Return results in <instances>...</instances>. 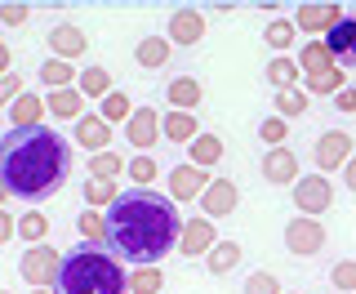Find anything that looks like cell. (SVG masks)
Instances as JSON below:
<instances>
[{
	"instance_id": "1",
	"label": "cell",
	"mask_w": 356,
	"mask_h": 294,
	"mask_svg": "<svg viewBox=\"0 0 356 294\" xmlns=\"http://www.w3.org/2000/svg\"><path fill=\"white\" fill-rule=\"evenodd\" d=\"M183 236V219L170 196L152 187L120 192V201L107 210V250L125 263L156 268Z\"/></svg>"
},
{
	"instance_id": "2",
	"label": "cell",
	"mask_w": 356,
	"mask_h": 294,
	"mask_svg": "<svg viewBox=\"0 0 356 294\" xmlns=\"http://www.w3.org/2000/svg\"><path fill=\"white\" fill-rule=\"evenodd\" d=\"M0 178H5L9 196L40 206V201L58 196L63 183L72 178V143L49 125L0 134Z\"/></svg>"
},
{
	"instance_id": "3",
	"label": "cell",
	"mask_w": 356,
	"mask_h": 294,
	"mask_svg": "<svg viewBox=\"0 0 356 294\" xmlns=\"http://www.w3.org/2000/svg\"><path fill=\"white\" fill-rule=\"evenodd\" d=\"M58 294H129V272L120 268V258L98 245H81L63 258L58 272Z\"/></svg>"
},
{
	"instance_id": "4",
	"label": "cell",
	"mask_w": 356,
	"mask_h": 294,
	"mask_svg": "<svg viewBox=\"0 0 356 294\" xmlns=\"http://www.w3.org/2000/svg\"><path fill=\"white\" fill-rule=\"evenodd\" d=\"M18 272L31 290H54L58 286V272H63V254L54 245H27L18 258Z\"/></svg>"
},
{
	"instance_id": "5",
	"label": "cell",
	"mask_w": 356,
	"mask_h": 294,
	"mask_svg": "<svg viewBox=\"0 0 356 294\" xmlns=\"http://www.w3.org/2000/svg\"><path fill=\"white\" fill-rule=\"evenodd\" d=\"M285 250L294 258H312L325 250V228H321V219H307V214H298V219L285 223Z\"/></svg>"
},
{
	"instance_id": "6",
	"label": "cell",
	"mask_w": 356,
	"mask_h": 294,
	"mask_svg": "<svg viewBox=\"0 0 356 294\" xmlns=\"http://www.w3.org/2000/svg\"><path fill=\"white\" fill-rule=\"evenodd\" d=\"M298 206V214H307V219H321V214L330 210V201H334V187H330V178L325 174H303L294 183V196H289Z\"/></svg>"
},
{
	"instance_id": "7",
	"label": "cell",
	"mask_w": 356,
	"mask_h": 294,
	"mask_svg": "<svg viewBox=\"0 0 356 294\" xmlns=\"http://www.w3.org/2000/svg\"><path fill=\"white\" fill-rule=\"evenodd\" d=\"M312 152H316V174H330V169H343L352 161V134L348 130H325L316 139V147H312Z\"/></svg>"
},
{
	"instance_id": "8",
	"label": "cell",
	"mask_w": 356,
	"mask_h": 294,
	"mask_svg": "<svg viewBox=\"0 0 356 294\" xmlns=\"http://www.w3.org/2000/svg\"><path fill=\"white\" fill-rule=\"evenodd\" d=\"M165 40L170 45H200L205 40V14L192 9V5L170 9V18H165Z\"/></svg>"
},
{
	"instance_id": "9",
	"label": "cell",
	"mask_w": 356,
	"mask_h": 294,
	"mask_svg": "<svg viewBox=\"0 0 356 294\" xmlns=\"http://www.w3.org/2000/svg\"><path fill=\"white\" fill-rule=\"evenodd\" d=\"M343 18H348V14H343L339 5H330V0H325V5H316V0H307V5H298V14H294V27H298V31H307L312 40H321V31L330 36V31L339 27Z\"/></svg>"
},
{
	"instance_id": "10",
	"label": "cell",
	"mask_w": 356,
	"mask_h": 294,
	"mask_svg": "<svg viewBox=\"0 0 356 294\" xmlns=\"http://www.w3.org/2000/svg\"><path fill=\"white\" fill-rule=\"evenodd\" d=\"M218 245L214 236V219H205V214H196V219L183 223V236H178V254L183 258H205L209 250Z\"/></svg>"
},
{
	"instance_id": "11",
	"label": "cell",
	"mask_w": 356,
	"mask_h": 294,
	"mask_svg": "<svg viewBox=\"0 0 356 294\" xmlns=\"http://www.w3.org/2000/svg\"><path fill=\"white\" fill-rule=\"evenodd\" d=\"M209 183H214V178H209V169L183 161V165L170 169V201H174V206H178V201H200V192H205Z\"/></svg>"
},
{
	"instance_id": "12",
	"label": "cell",
	"mask_w": 356,
	"mask_h": 294,
	"mask_svg": "<svg viewBox=\"0 0 356 294\" xmlns=\"http://www.w3.org/2000/svg\"><path fill=\"white\" fill-rule=\"evenodd\" d=\"M125 139L138 147V152H152L156 139H165V130H161V111L156 107H134V116H129V125H125Z\"/></svg>"
},
{
	"instance_id": "13",
	"label": "cell",
	"mask_w": 356,
	"mask_h": 294,
	"mask_svg": "<svg viewBox=\"0 0 356 294\" xmlns=\"http://www.w3.org/2000/svg\"><path fill=\"white\" fill-rule=\"evenodd\" d=\"M72 143L76 147H85L89 156H98V152H111V125L98 111H85L81 121H76V130H72Z\"/></svg>"
},
{
	"instance_id": "14",
	"label": "cell",
	"mask_w": 356,
	"mask_h": 294,
	"mask_svg": "<svg viewBox=\"0 0 356 294\" xmlns=\"http://www.w3.org/2000/svg\"><path fill=\"white\" fill-rule=\"evenodd\" d=\"M259 169H263V183H272V187H285V183L294 187L298 178H303L298 174V156L289 152V147H272V152L259 161Z\"/></svg>"
},
{
	"instance_id": "15",
	"label": "cell",
	"mask_w": 356,
	"mask_h": 294,
	"mask_svg": "<svg viewBox=\"0 0 356 294\" xmlns=\"http://www.w3.org/2000/svg\"><path fill=\"white\" fill-rule=\"evenodd\" d=\"M236 206H241V192H236L232 178H214V183L200 192V214H205V219H227Z\"/></svg>"
},
{
	"instance_id": "16",
	"label": "cell",
	"mask_w": 356,
	"mask_h": 294,
	"mask_svg": "<svg viewBox=\"0 0 356 294\" xmlns=\"http://www.w3.org/2000/svg\"><path fill=\"white\" fill-rule=\"evenodd\" d=\"M44 45H49V54L54 59H67V63H76L81 54L89 49V36L76 22H58V27H49V36H44Z\"/></svg>"
},
{
	"instance_id": "17",
	"label": "cell",
	"mask_w": 356,
	"mask_h": 294,
	"mask_svg": "<svg viewBox=\"0 0 356 294\" xmlns=\"http://www.w3.org/2000/svg\"><path fill=\"white\" fill-rule=\"evenodd\" d=\"M325 45H330V54H334V63L348 72V67H356V14L352 18H343L339 27L325 36Z\"/></svg>"
},
{
	"instance_id": "18",
	"label": "cell",
	"mask_w": 356,
	"mask_h": 294,
	"mask_svg": "<svg viewBox=\"0 0 356 294\" xmlns=\"http://www.w3.org/2000/svg\"><path fill=\"white\" fill-rule=\"evenodd\" d=\"M44 111H49V107H44V98L36 94V89H22L18 103L9 107V121H14V130H31V125L44 121Z\"/></svg>"
},
{
	"instance_id": "19",
	"label": "cell",
	"mask_w": 356,
	"mask_h": 294,
	"mask_svg": "<svg viewBox=\"0 0 356 294\" xmlns=\"http://www.w3.org/2000/svg\"><path fill=\"white\" fill-rule=\"evenodd\" d=\"M165 98H170V111H192L200 98H205V89H200L196 76H174V81L165 85Z\"/></svg>"
},
{
	"instance_id": "20",
	"label": "cell",
	"mask_w": 356,
	"mask_h": 294,
	"mask_svg": "<svg viewBox=\"0 0 356 294\" xmlns=\"http://www.w3.org/2000/svg\"><path fill=\"white\" fill-rule=\"evenodd\" d=\"M170 49H174V45L165 36H143L138 45H134V63H138L143 72H161V67L170 63Z\"/></svg>"
},
{
	"instance_id": "21",
	"label": "cell",
	"mask_w": 356,
	"mask_h": 294,
	"mask_svg": "<svg viewBox=\"0 0 356 294\" xmlns=\"http://www.w3.org/2000/svg\"><path fill=\"white\" fill-rule=\"evenodd\" d=\"M44 107H49V116H58V121H81L85 116V94L76 85L72 89H49Z\"/></svg>"
},
{
	"instance_id": "22",
	"label": "cell",
	"mask_w": 356,
	"mask_h": 294,
	"mask_svg": "<svg viewBox=\"0 0 356 294\" xmlns=\"http://www.w3.org/2000/svg\"><path fill=\"white\" fill-rule=\"evenodd\" d=\"M161 130H165L170 143H183V147H192L200 139V121L192 111H170V116H161Z\"/></svg>"
},
{
	"instance_id": "23",
	"label": "cell",
	"mask_w": 356,
	"mask_h": 294,
	"mask_svg": "<svg viewBox=\"0 0 356 294\" xmlns=\"http://www.w3.org/2000/svg\"><path fill=\"white\" fill-rule=\"evenodd\" d=\"M298 67H303V76H325V72H334V67H339V63H334V54H330V45H325V36L303 45Z\"/></svg>"
},
{
	"instance_id": "24",
	"label": "cell",
	"mask_w": 356,
	"mask_h": 294,
	"mask_svg": "<svg viewBox=\"0 0 356 294\" xmlns=\"http://www.w3.org/2000/svg\"><path fill=\"white\" fill-rule=\"evenodd\" d=\"M36 76H40L44 89H72L76 81H81V72H72V63H67V59H44Z\"/></svg>"
},
{
	"instance_id": "25",
	"label": "cell",
	"mask_w": 356,
	"mask_h": 294,
	"mask_svg": "<svg viewBox=\"0 0 356 294\" xmlns=\"http://www.w3.org/2000/svg\"><path fill=\"white\" fill-rule=\"evenodd\" d=\"M298 72H303V67H298V59H285V54H276V59H272V63L263 67L267 85H276V94H281V89H294Z\"/></svg>"
},
{
	"instance_id": "26",
	"label": "cell",
	"mask_w": 356,
	"mask_h": 294,
	"mask_svg": "<svg viewBox=\"0 0 356 294\" xmlns=\"http://www.w3.org/2000/svg\"><path fill=\"white\" fill-rule=\"evenodd\" d=\"M187 161L200 165V169H209L214 161H222V139H218V134H209V130H200V139L187 147Z\"/></svg>"
},
{
	"instance_id": "27",
	"label": "cell",
	"mask_w": 356,
	"mask_h": 294,
	"mask_svg": "<svg viewBox=\"0 0 356 294\" xmlns=\"http://www.w3.org/2000/svg\"><path fill=\"white\" fill-rule=\"evenodd\" d=\"M298 36V27H294V18H272L263 27V45L267 49H276V54H289V45H294Z\"/></svg>"
},
{
	"instance_id": "28",
	"label": "cell",
	"mask_w": 356,
	"mask_h": 294,
	"mask_svg": "<svg viewBox=\"0 0 356 294\" xmlns=\"http://www.w3.org/2000/svg\"><path fill=\"white\" fill-rule=\"evenodd\" d=\"M81 196H85V210H111V206L120 201V192H116V183H103V178H85Z\"/></svg>"
},
{
	"instance_id": "29",
	"label": "cell",
	"mask_w": 356,
	"mask_h": 294,
	"mask_svg": "<svg viewBox=\"0 0 356 294\" xmlns=\"http://www.w3.org/2000/svg\"><path fill=\"white\" fill-rule=\"evenodd\" d=\"M205 268H209L214 277H227L232 268H241V245H236V241H218L214 250L205 254Z\"/></svg>"
},
{
	"instance_id": "30",
	"label": "cell",
	"mask_w": 356,
	"mask_h": 294,
	"mask_svg": "<svg viewBox=\"0 0 356 294\" xmlns=\"http://www.w3.org/2000/svg\"><path fill=\"white\" fill-rule=\"evenodd\" d=\"M307 103H312L307 89H281V94L272 98V107H276V116H281V121H298L307 111Z\"/></svg>"
},
{
	"instance_id": "31",
	"label": "cell",
	"mask_w": 356,
	"mask_h": 294,
	"mask_svg": "<svg viewBox=\"0 0 356 294\" xmlns=\"http://www.w3.org/2000/svg\"><path fill=\"white\" fill-rule=\"evenodd\" d=\"M76 89H81L85 98H107L111 94V72H107V67H85L81 81H76Z\"/></svg>"
},
{
	"instance_id": "32",
	"label": "cell",
	"mask_w": 356,
	"mask_h": 294,
	"mask_svg": "<svg viewBox=\"0 0 356 294\" xmlns=\"http://www.w3.org/2000/svg\"><path fill=\"white\" fill-rule=\"evenodd\" d=\"M98 116H103L107 125H129V116H134V103H129V94L111 89V94L103 98V111H98Z\"/></svg>"
},
{
	"instance_id": "33",
	"label": "cell",
	"mask_w": 356,
	"mask_h": 294,
	"mask_svg": "<svg viewBox=\"0 0 356 294\" xmlns=\"http://www.w3.org/2000/svg\"><path fill=\"white\" fill-rule=\"evenodd\" d=\"M89 178H103V183H116V174L120 169H129V161H120L116 152H98V156H89Z\"/></svg>"
},
{
	"instance_id": "34",
	"label": "cell",
	"mask_w": 356,
	"mask_h": 294,
	"mask_svg": "<svg viewBox=\"0 0 356 294\" xmlns=\"http://www.w3.org/2000/svg\"><path fill=\"white\" fill-rule=\"evenodd\" d=\"M18 236H22L27 245H44V236H49V219H44L40 210H27V214L18 219Z\"/></svg>"
},
{
	"instance_id": "35",
	"label": "cell",
	"mask_w": 356,
	"mask_h": 294,
	"mask_svg": "<svg viewBox=\"0 0 356 294\" xmlns=\"http://www.w3.org/2000/svg\"><path fill=\"white\" fill-rule=\"evenodd\" d=\"M161 290H165L161 268H134L129 272V294H161Z\"/></svg>"
},
{
	"instance_id": "36",
	"label": "cell",
	"mask_w": 356,
	"mask_h": 294,
	"mask_svg": "<svg viewBox=\"0 0 356 294\" xmlns=\"http://www.w3.org/2000/svg\"><path fill=\"white\" fill-rule=\"evenodd\" d=\"M76 228H81V236H85L89 245H98V241H107V214L103 210H81Z\"/></svg>"
},
{
	"instance_id": "37",
	"label": "cell",
	"mask_w": 356,
	"mask_h": 294,
	"mask_svg": "<svg viewBox=\"0 0 356 294\" xmlns=\"http://www.w3.org/2000/svg\"><path fill=\"white\" fill-rule=\"evenodd\" d=\"M348 89V72L343 67H334L325 76H307V94H343Z\"/></svg>"
},
{
	"instance_id": "38",
	"label": "cell",
	"mask_w": 356,
	"mask_h": 294,
	"mask_svg": "<svg viewBox=\"0 0 356 294\" xmlns=\"http://www.w3.org/2000/svg\"><path fill=\"white\" fill-rule=\"evenodd\" d=\"M285 134H289V125H285L281 116H276V111H272V116H267L263 125H259V139L267 143V152H272V147H285Z\"/></svg>"
},
{
	"instance_id": "39",
	"label": "cell",
	"mask_w": 356,
	"mask_h": 294,
	"mask_svg": "<svg viewBox=\"0 0 356 294\" xmlns=\"http://www.w3.org/2000/svg\"><path fill=\"white\" fill-rule=\"evenodd\" d=\"M156 174H161V169H156L152 156H134V161H129V178H134V187H152V183H156Z\"/></svg>"
},
{
	"instance_id": "40",
	"label": "cell",
	"mask_w": 356,
	"mask_h": 294,
	"mask_svg": "<svg viewBox=\"0 0 356 294\" xmlns=\"http://www.w3.org/2000/svg\"><path fill=\"white\" fill-rule=\"evenodd\" d=\"M330 286H334V290H356V258H343V263H334Z\"/></svg>"
},
{
	"instance_id": "41",
	"label": "cell",
	"mask_w": 356,
	"mask_h": 294,
	"mask_svg": "<svg viewBox=\"0 0 356 294\" xmlns=\"http://www.w3.org/2000/svg\"><path fill=\"white\" fill-rule=\"evenodd\" d=\"M245 294H281V281H276V272H250Z\"/></svg>"
},
{
	"instance_id": "42",
	"label": "cell",
	"mask_w": 356,
	"mask_h": 294,
	"mask_svg": "<svg viewBox=\"0 0 356 294\" xmlns=\"http://www.w3.org/2000/svg\"><path fill=\"white\" fill-rule=\"evenodd\" d=\"M27 18H31V5H22V0H9V5H0V22H5V27H22Z\"/></svg>"
},
{
	"instance_id": "43",
	"label": "cell",
	"mask_w": 356,
	"mask_h": 294,
	"mask_svg": "<svg viewBox=\"0 0 356 294\" xmlns=\"http://www.w3.org/2000/svg\"><path fill=\"white\" fill-rule=\"evenodd\" d=\"M18 94H22V76H0V107H14L18 103Z\"/></svg>"
},
{
	"instance_id": "44",
	"label": "cell",
	"mask_w": 356,
	"mask_h": 294,
	"mask_svg": "<svg viewBox=\"0 0 356 294\" xmlns=\"http://www.w3.org/2000/svg\"><path fill=\"white\" fill-rule=\"evenodd\" d=\"M14 236H18V219H14L9 210H0V245L14 241Z\"/></svg>"
},
{
	"instance_id": "45",
	"label": "cell",
	"mask_w": 356,
	"mask_h": 294,
	"mask_svg": "<svg viewBox=\"0 0 356 294\" xmlns=\"http://www.w3.org/2000/svg\"><path fill=\"white\" fill-rule=\"evenodd\" d=\"M334 107H339L343 116H352V111H356V89L348 85V89H343V94H334Z\"/></svg>"
},
{
	"instance_id": "46",
	"label": "cell",
	"mask_w": 356,
	"mask_h": 294,
	"mask_svg": "<svg viewBox=\"0 0 356 294\" xmlns=\"http://www.w3.org/2000/svg\"><path fill=\"white\" fill-rule=\"evenodd\" d=\"M343 183H348V192H352V196H356V156H352L348 165H343Z\"/></svg>"
},
{
	"instance_id": "47",
	"label": "cell",
	"mask_w": 356,
	"mask_h": 294,
	"mask_svg": "<svg viewBox=\"0 0 356 294\" xmlns=\"http://www.w3.org/2000/svg\"><path fill=\"white\" fill-rule=\"evenodd\" d=\"M9 63H14V49L0 40V76H9Z\"/></svg>"
},
{
	"instance_id": "48",
	"label": "cell",
	"mask_w": 356,
	"mask_h": 294,
	"mask_svg": "<svg viewBox=\"0 0 356 294\" xmlns=\"http://www.w3.org/2000/svg\"><path fill=\"white\" fill-rule=\"evenodd\" d=\"M5 201H9V187H5V178H0V210H5Z\"/></svg>"
},
{
	"instance_id": "49",
	"label": "cell",
	"mask_w": 356,
	"mask_h": 294,
	"mask_svg": "<svg viewBox=\"0 0 356 294\" xmlns=\"http://www.w3.org/2000/svg\"><path fill=\"white\" fill-rule=\"evenodd\" d=\"M31 294H58V290H31Z\"/></svg>"
},
{
	"instance_id": "50",
	"label": "cell",
	"mask_w": 356,
	"mask_h": 294,
	"mask_svg": "<svg viewBox=\"0 0 356 294\" xmlns=\"http://www.w3.org/2000/svg\"><path fill=\"white\" fill-rule=\"evenodd\" d=\"M0 294H9V290H0Z\"/></svg>"
}]
</instances>
